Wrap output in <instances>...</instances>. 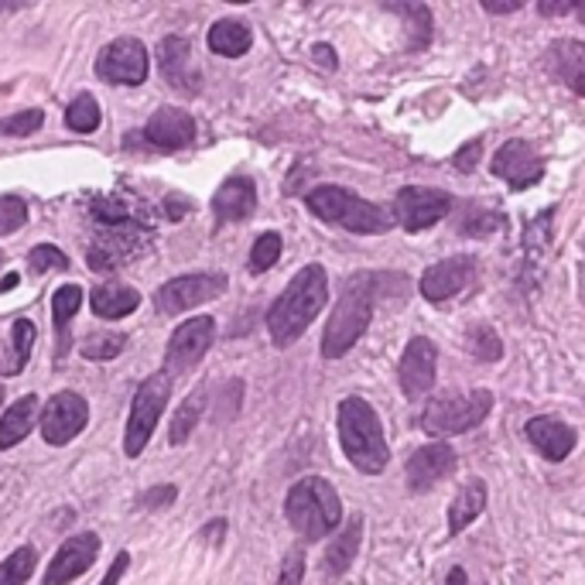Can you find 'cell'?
<instances>
[{"instance_id":"6da1fadb","label":"cell","mask_w":585,"mask_h":585,"mask_svg":"<svg viewBox=\"0 0 585 585\" xmlns=\"http://www.w3.org/2000/svg\"><path fill=\"white\" fill-rule=\"evenodd\" d=\"M329 298V281L319 264H308L288 281L285 295L267 311V333H271L275 346L288 349L291 343L301 339V333L311 326L315 315L323 311Z\"/></svg>"},{"instance_id":"7a4b0ae2","label":"cell","mask_w":585,"mask_h":585,"mask_svg":"<svg viewBox=\"0 0 585 585\" xmlns=\"http://www.w3.org/2000/svg\"><path fill=\"white\" fill-rule=\"evenodd\" d=\"M384 281H387L384 275H353V278H346L339 305H336L333 319L326 326V336H323V356L326 359L346 356L359 339H364V333L374 319V305L380 298Z\"/></svg>"},{"instance_id":"3957f363","label":"cell","mask_w":585,"mask_h":585,"mask_svg":"<svg viewBox=\"0 0 585 585\" xmlns=\"http://www.w3.org/2000/svg\"><path fill=\"white\" fill-rule=\"evenodd\" d=\"M336 422H339V442H343L346 459L367 476L384 473L387 459H390V448H387L380 418L370 404L364 397H346L339 404Z\"/></svg>"},{"instance_id":"277c9868","label":"cell","mask_w":585,"mask_h":585,"mask_svg":"<svg viewBox=\"0 0 585 585\" xmlns=\"http://www.w3.org/2000/svg\"><path fill=\"white\" fill-rule=\"evenodd\" d=\"M285 514H288V524L305 537V542H323L326 534H333L339 527L343 504H339V493L333 489L329 479L305 476L288 489Z\"/></svg>"},{"instance_id":"5b68a950","label":"cell","mask_w":585,"mask_h":585,"mask_svg":"<svg viewBox=\"0 0 585 585\" xmlns=\"http://www.w3.org/2000/svg\"><path fill=\"white\" fill-rule=\"evenodd\" d=\"M305 202L323 222H333V227H343L349 234H387L394 227V212H387L377 202L359 199L339 186L311 189Z\"/></svg>"},{"instance_id":"8992f818","label":"cell","mask_w":585,"mask_h":585,"mask_svg":"<svg viewBox=\"0 0 585 585\" xmlns=\"http://www.w3.org/2000/svg\"><path fill=\"white\" fill-rule=\"evenodd\" d=\"M168 397H171V374L161 370V374H151L138 394H133V404H130V418H127V435H123V453L127 459H138L148 442H151V432L158 428L165 408H168Z\"/></svg>"},{"instance_id":"52a82bcc","label":"cell","mask_w":585,"mask_h":585,"mask_svg":"<svg viewBox=\"0 0 585 585\" xmlns=\"http://www.w3.org/2000/svg\"><path fill=\"white\" fill-rule=\"evenodd\" d=\"M489 408H493L489 390H469V394H459V397H438L425 408L422 428L435 438L463 435V432L476 428L489 415Z\"/></svg>"},{"instance_id":"ba28073f","label":"cell","mask_w":585,"mask_h":585,"mask_svg":"<svg viewBox=\"0 0 585 585\" xmlns=\"http://www.w3.org/2000/svg\"><path fill=\"white\" fill-rule=\"evenodd\" d=\"M448 209H453V199H448V192H442V189L408 186L394 199V219L408 234H422V230L435 227L438 219L448 216Z\"/></svg>"},{"instance_id":"9c48e42d","label":"cell","mask_w":585,"mask_h":585,"mask_svg":"<svg viewBox=\"0 0 585 585\" xmlns=\"http://www.w3.org/2000/svg\"><path fill=\"white\" fill-rule=\"evenodd\" d=\"M97 76L113 86H141L148 79V49L138 38H117L97 56Z\"/></svg>"},{"instance_id":"30bf717a","label":"cell","mask_w":585,"mask_h":585,"mask_svg":"<svg viewBox=\"0 0 585 585\" xmlns=\"http://www.w3.org/2000/svg\"><path fill=\"white\" fill-rule=\"evenodd\" d=\"M89 425V404L76 390H59L41 408V435L49 445H69Z\"/></svg>"},{"instance_id":"8fae6325","label":"cell","mask_w":585,"mask_h":585,"mask_svg":"<svg viewBox=\"0 0 585 585\" xmlns=\"http://www.w3.org/2000/svg\"><path fill=\"white\" fill-rule=\"evenodd\" d=\"M227 291V278L222 275H189V278H175L158 288L155 305L161 315H182L196 305H206Z\"/></svg>"},{"instance_id":"7c38bea8","label":"cell","mask_w":585,"mask_h":585,"mask_svg":"<svg viewBox=\"0 0 585 585\" xmlns=\"http://www.w3.org/2000/svg\"><path fill=\"white\" fill-rule=\"evenodd\" d=\"M212 339H216V319H209V315H199V319H189V323L178 326L171 333L168 353H165L168 356V374L192 370L199 359L209 353Z\"/></svg>"},{"instance_id":"4fadbf2b","label":"cell","mask_w":585,"mask_h":585,"mask_svg":"<svg viewBox=\"0 0 585 585\" xmlns=\"http://www.w3.org/2000/svg\"><path fill=\"white\" fill-rule=\"evenodd\" d=\"M489 168L497 178H504L510 189H531L545 178V158L527 141H507L497 155H493Z\"/></svg>"},{"instance_id":"5bb4252c","label":"cell","mask_w":585,"mask_h":585,"mask_svg":"<svg viewBox=\"0 0 585 585\" xmlns=\"http://www.w3.org/2000/svg\"><path fill=\"white\" fill-rule=\"evenodd\" d=\"M97 555H100V537L93 531L72 534L69 542H62V548L56 552L41 585H69L72 578H79V575H86L89 568H93Z\"/></svg>"},{"instance_id":"9a60e30c","label":"cell","mask_w":585,"mask_h":585,"mask_svg":"<svg viewBox=\"0 0 585 585\" xmlns=\"http://www.w3.org/2000/svg\"><path fill=\"white\" fill-rule=\"evenodd\" d=\"M435 364H438V349L432 339L425 336H415L408 343L400 356V367H397V380H400V390L408 397H422L432 390L435 384Z\"/></svg>"},{"instance_id":"2e32d148","label":"cell","mask_w":585,"mask_h":585,"mask_svg":"<svg viewBox=\"0 0 585 585\" xmlns=\"http://www.w3.org/2000/svg\"><path fill=\"white\" fill-rule=\"evenodd\" d=\"M476 275V260L459 254V257H448V260H438L432 264L425 278H422V295L428 301H448V298H456Z\"/></svg>"},{"instance_id":"e0dca14e","label":"cell","mask_w":585,"mask_h":585,"mask_svg":"<svg viewBox=\"0 0 585 585\" xmlns=\"http://www.w3.org/2000/svg\"><path fill=\"white\" fill-rule=\"evenodd\" d=\"M145 138L161 151H182L196 138V120L178 107H161L151 113V120L145 127Z\"/></svg>"},{"instance_id":"ac0fdd59","label":"cell","mask_w":585,"mask_h":585,"mask_svg":"<svg viewBox=\"0 0 585 585\" xmlns=\"http://www.w3.org/2000/svg\"><path fill=\"white\" fill-rule=\"evenodd\" d=\"M453 473H456V453L442 442L418 448V453L408 459V469H404L412 489H432L435 483H442L445 476H453Z\"/></svg>"},{"instance_id":"d6986e66","label":"cell","mask_w":585,"mask_h":585,"mask_svg":"<svg viewBox=\"0 0 585 585\" xmlns=\"http://www.w3.org/2000/svg\"><path fill=\"white\" fill-rule=\"evenodd\" d=\"M545 66L558 82H565L578 97H585V41H575V38L555 41L545 56Z\"/></svg>"},{"instance_id":"ffe728a7","label":"cell","mask_w":585,"mask_h":585,"mask_svg":"<svg viewBox=\"0 0 585 585\" xmlns=\"http://www.w3.org/2000/svg\"><path fill=\"white\" fill-rule=\"evenodd\" d=\"M257 209V189L250 178H227V182L219 186V192L212 196V212L216 222H244L250 219Z\"/></svg>"},{"instance_id":"44dd1931","label":"cell","mask_w":585,"mask_h":585,"mask_svg":"<svg viewBox=\"0 0 585 585\" xmlns=\"http://www.w3.org/2000/svg\"><path fill=\"white\" fill-rule=\"evenodd\" d=\"M524 432H527V442L552 463L568 459V453L575 448V432L555 418H531Z\"/></svg>"},{"instance_id":"7402d4cb","label":"cell","mask_w":585,"mask_h":585,"mask_svg":"<svg viewBox=\"0 0 585 585\" xmlns=\"http://www.w3.org/2000/svg\"><path fill=\"white\" fill-rule=\"evenodd\" d=\"M209 49L222 59H240L250 52V44H254V31L247 21L240 18H222L209 28Z\"/></svg>"},{"instance_id":"603a6c76","label":"cell","mask_w":585,"mask_h":585,"mask_svg":"<svg viewBox=\"0 0 585 585\" xmlns=\"http://www.w3.org/2000/svg\"><path fill=\"white\" fill-rule=\"evenodd\" d=\"M41 412V400L34 394H24L21 400H14L11 408L0 418V448H14L18 442H24V435L34 428Z\"/></svg>"},{"instance_id":"cb8c5ba5","label":"cell","mask_w":585,"mask_h":585,"mask_svg":"<svg viewBox=\"0 0 585 585\" xmlns=\"http://www.w3.org/2000/svg\"><path fill=\"white\" fill-rule=\"evenodd\" d=\"M158 62H161L165 79H168L175 89H196V79H192V72H189L192 59H189V41H186V38L168 34V38L161 41V49H158Z\"/></svg>"},{"instance_id":"d4e9b609","label":"cell","mask_w":585,"mask_h":585,"mask_svg":"<svg viewBox=\"0 0 585 585\" xmlns=\"http://www.w3.org/2000/svg\"><path fill=\"white\" fill-rule=\"evenodd\" d=\"M359 542H364V520L353 517L349 527L336 537V542L326 548V558H323V575L326 578H343L359 552Z\"/></svg>"},{"instance_id":"484cf974","label":"cell","mask_w":585,"mask_h":585,"mask_svg":"<svg viewBox=\"0 0 585 585\" xmlns=\"http://www.w3.org/2000/svg\"><path fill=\"white\" fill-rule=\"evenodd\" d=\"M486 507V483L483 479H469L459 497L453 500V507H448V534H463Z\"/></svg>"},{"instance_id":"4316f807","label":"cell","mask_w":585,"mask_h":585,"mask_svg":"<svg viewBox=\"0 0 585 585\" xmlns=\"http://www.w3.org/2000/svg\"><path fill=\"white\" fill-rule=\"evenodd\" d=\"M89 305H93L100 319H123V315H130L141 305V295L127 285H100L93 295H89Z\"/></svg>"},{"instance_id":"83f0119b","label":"cell","mask_w":585,"mask_h":585,"mask_svg":"<svg viewBox=\"0 0 585 585\" xmlns=\"http://www.w3.org/2000/svg\"><path fill=\"white\" fill-rule=\"evenodd\" d=\"M34 339H38L34 323L18 319L14 329H11V343H14V349H11V359H8V364L0 367V374H4V377H18V374L24 370V364L31 359V346H34Z\"/></svg>"},{"instance_id":"f1b7e54d","label":"cell","mask_w":585,"mask_h":585,"mask_svg":"<svg viewBox=\"0 0 585 585\" xmlns=\"http://www.w3.org/2000/svg\"><path fill=\"white\" fill-rule=\"evenodd\" d=\"M504 227H507V219L500 212L476 209V206H466V212H459V219H456V230L463 237H489V234H497Z\"/></svg>"},{"instance_id":"f546056e","label":"cell","mask_w":585,"mask_h":585,"mask_svg":"<svg viewBox=\"0 0 585 585\" xmlns=\"http://www.w3.org/2000/svg\"><path fill=\"white\" fill-rule=\"evenodd\" d=\"M100 120H103L100 103H97V97H89V93H79L66 110V127L76 130V133H93L100 127Z\"/></svg>"},{"instance_id":"4dcf8cb0","label":"cell","mask_w":585,"mask_h":585,"mask_svg":"<svg viewBox=\"0 0 585 585\" xmlns=\"http://www.w3.org/2000/svg\"><path fill=\"white\" fill-rule=\"evenodd\" d=\"M38 565V552L34 548H18L14 555H8L4 562H0V585H24L31 578Z\"/></svg>"},{"instance_id":"1f68e13d","label":"cell","mask_w":585,"mask_h":585,"mask_svg":"<svg viewBox=\"0 0 585 585\" xmlns=\"http://www.w3.org/2000/svg\"><path fill=\"white\" fill-rule=\"evenodd\" d=\"M127 346V336L123 333H93V336H86L79 353L86 359H113L120 356V349Z\"/></svg>"},{"instance_id":"d6a6232c","label":"cell","mask_w":585,"mask_h":585,"mask_svg":"<svg viewBox=\"0 0 585 585\" xmlns=\"http://www.w3.org/2000/svg\"><path fill=\"white\" fill-rule=\"evenodd\" d=\"M394 14H408V28H412V38L408 44L412 49H422V44H428V34H432V11L425 4H390Z\"/></svg>"},{"instance_id":"836d02e7","label":"cell","mask_w":585,"mask_h":585,"mask_svg":"<svg viewBox=\"0 0 585 585\" xmlns=\"http://www.w3.org/2000/svg\"><path fill=\"white\" fill-rule=\"evenodd\" d=\"M79 305H82V288L79 285H62L52 295V319H56L59 336H66V326H69L72 315L79 311Z\"/></svg>"},{"instance_id":"e575fe53","label":"cell","mask_w":585,"mask_h":585,"mask_svg":"<svg viewBox=\"0 0 585 585\" xmlns=\"http://www.w3.org/2000/svg\"><path fill=\"white\" fill-rule=\"evenodd\" d=\"M199 412H202V394H192L182 408H178V415H175V422H171V445H182L189 435H192V428H196V422H199Z\"/></svg>"},{"instance_id":"d590c367","label":"cell","mask_w":585,"mask_h":585,"mask_svg":"<svg viewBox=\"0 0 585 585\" xmlns=\"http://www.w3.org/2000/svg\"><path fill=\"white\" fill-rule=\"evenodd\" d=\"M28 267H31V275H49V271H66L69 267V257L52 247V244H38L31 254H28Z\"/></svg>"},{"instance_id":"8d00e7d4","label":"cell","mask_w":585,"mask_h":585,"mask_svg":"<svg viewBox=\"0 0 585 585\" xmlns=\"http://www.w3.org/2000/svg\"><path fill=\"white\" fill-rule=\"evenodd\" d=\"M278 257H281V237H278V234L257 237V244H254V250H250V271H254V275L267 271V267L278 264Z\"/></svg>"},{"instance_id":"74e56055","label":"cell","mask_w":585,"mask_h":585,"mask_svg":"<svg viewBox=\"0 0 585 585\" xmlns=\"http://www.w3.org/2000/svg\"><path fill=\"white\" fill-rule=\"evenodd\" d=\"M469 353L479 356V359H486V364H493V359L504 356V343H500V336L493 333L489 326H476L469 333Z\"/></svg>"},{"instance_id":"f35d334b","label":"cell","mask_w":585,"mask_h":585,"mask_svg":"<svg viewBox=\"0 0 585 585\" xmlns=\"http://www.w3.org/2000/svg\"><path fill=\"white\" fill-rule=\"evenodd\" d=\"M41 123H44V113L34 107V110H21L14 117L0 120V133H8V138H31L34 130H41Z\"/></svg>"},{"instance_id":"ab89813d","label":"cell","mask_w":585,"mask_h":585,"mask_svg":"<svg viewBox=\"0 0 585 585\" xmlns=\"http://www.w3.org/2000/svg\"><path fill=\"white\" fill-rule=\"evenodd\" d=\"M28 222V206L18 196H4L0 199V234H14Z\"/></svg>"},{"instance_id":"60d3db41","label":"cell","mask_w":585,"mask_h":585,"mask_svg":"<svg viewBox=\"0 0 585 585\" xmlns=\"http://www.w3.org/2000/svg\"><path fill=\"white\" fill-rule=\"evenodd\" d=\"M479 151H483V141H479V138L466 141V145L456 151V158H453L456 171H473V168L479 165Z\"/></svg>"},{"instance_id":"b9f144b4","label":"cell","mask_w":585,"mask_h":585,"mask_svg":"<svg viewBox=\"0 0 585 585\" xmlns=\"http://www.w3.org/2000/svg\"><path fill=\"white\" fill-rule=\"evenodd\" d=\"M301 575H305V555L295 548L285 562V572H281V585H301Z\"/></svg>"},{"instance_id":"7bdbcfd3","label":"cell","mask_w":585,"mask_h":585,"mask_svg":"<svg viewBox=\"0 0 585 585\" xmlns=\"http://www.w3.org/2000/svg\"><path fill=\"white\" fill-rule=\"evenodd\" d=\"M127 565H130V555H127V552H120V555L113 558V565H110V572L103 575V582H100V585H117V582L123 578V572H127Z\"/></svg>"},{"instance_id":"ee69618b","label":"cell","mask_w":585,"mask_h":585,"mask_svg":"<svg viewBox=\"0 0 585 585\" xmlns=\"http://www.w3.org/2000/svg\"><path fill=\"white\" fill-rule=\"evenodd\" d=\"M520 8H524L520 0H504V4H500V0H486V4H483V11H489V14H514Z\"/></svg>"},{"instance_id":"f6af8a7d","label":"cell","mask_w":585,"mask_h":585,"mask_svg":"<svg viewBox=\"0 0 585 585\" xmlns=\"http://www.w3.org/2000/svg\"><path fill=\"white\" fill-rule=\"evenodd\" d=\"M537 11L542 14H548V18H555V14H568V11H575V4H568V0H542V4H537Z\"/></svg>"},{"instance_id":"bcb514c9","label":"cell","mask_w":585,"mask_h":585,"mask_svg":"<svg viewBox=\"0 0 585 585\" xmlns=\"http://www.w3.org/2000/svg\"><path fill=\"white\" fill-rule=\"evenodd\" d=\"M165 206H168V219H182V216L189 212V202H182V199H175V196H171V199H168Z\"/></svg>"},{"instance_id":"7dc6e473","label":"cell","mask_w":585,"mask_h":585,"mask_svg":"<svg viewBox=\"0 0 585 585\" xmlns=\"http://www.w3.org/2000/svg\"><path fill=\"white\" fill-rule=\"evenodd\" d=\"M171 500H175V486H165V489L148 493V504H171Z\"/></svg>"},{"instance_id":"c3c4849f","label":"cell","mask_w":585,"mask_h":585,"mask_svg":"<svg viewBox=\"0 0 585 585\" xmlns=\"http://www.w3.org/2000/svg\"><path fill=\"white\" fill-rule=\"evenodd\" d=\"M448 585H469V582H466V572H463V568H453V572H448Z\"/></svg>"},{"instance_id":"681fc988","label":"cell","mask_w":585,"mask_h":585,"mask_svg":"<svg viewBox=\"0 0 585 585\" xmlns=\"http://www.w3.org/2000/svg\"><path fill=\"white\" fill-rule=\"evenodd\" d=\"M14 285H18V275H8V278H4V285H0V291H11Z\"/></svg>"},{"instance_id":"f907efd6","label":"cell","mask_w":585,"mask_h":585,"mask_svg":"<svg viewBox=\"0 0 585 585\" xmlns=\"http://www.w3.org/2000/svg\"><path fill=\"white\" fill-rule=\"evenodd\" d=\"M575 14H578V21L585 24V0H582V4H575Z\"/></svg>"},{"instance_id":"816d5d0a","label":"cell","mask_w":585,"mask_h":585,"mask_svg":"<svg viewBox=\"0 0 585 585\" xmlns=\"http://www.w3.org/2000/svg\"><path fill=\"white\" fill-rule=\"evenodd\" d=\"M0 404H4V387H0Z\"/></svg>"},{"instance_id":"f5cc1de1","label":"cell","mask_w":585,"mask_h":585,"mask_svg":"<svg viewBox=\"0 0 585 585\" xmlns=\"http://www.w3.org/2000/svg\"><path fill=\"white\" fill-rule=\"evenodd\" d=\"M0 260H4V254H0Z\"/></svg>"}]
</instances>
